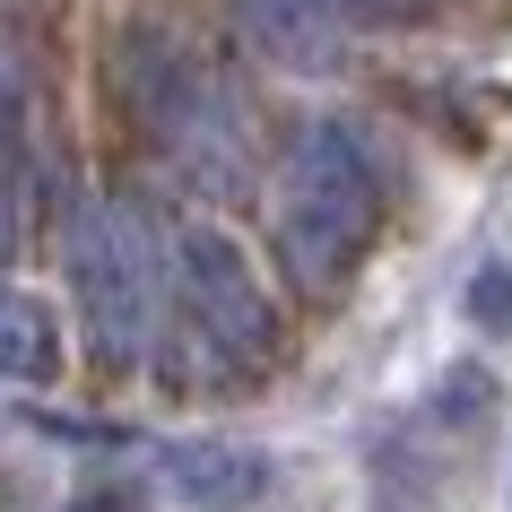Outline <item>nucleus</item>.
<instances>
[{
    "mask_svg": "<svg viewBox=\"0 0 512 512\" xmlns=\"http://www.w3.org/2000/svg\"><path fill=\"white\" fill-rule=\"evenodd\" d=\"M382 217V174L365 157V139L348 122H313L287 148V183H278V243H287V270L304 287H339L365 261Z\"/></svg>",
    "mask_w": 512,
    "mask_h": 512,
    "instance_id": "obj_1",
    "label": "nucleus"
},
{
    "mask_svg": "<svg viewBox=\"0 0 512 512\" xmlns=\"http://www.w3.org/2000/svg\"><path fill=\"white\" fill-rule=\"evenodd\" d=\"M70 287H79V322H87L96 365L131 374L148 356V330H157V261H148V235H139L131 209L87 200L70 217Z\"/></svg>",
    "mask_w": 512,
    "mask_h": 512,
    "instance_id": "obj_2",
    "label": "nucleus"
},
{
    "mask_svg": "<svg viewBox=\"0 0 512 512\" xmlns=\"http://www.w3.org/2000/svg\"><path fill=\"white\" fill-rule=\"evenodd\" d=\"M174 270H183V304L200 313V330H209L217 348L243 356V365H270L278 356V313H270V296H261V278H252V261H243L235 235L183 226Z\"/></svg>",
    "mask_w": 512,
    "mask_h": 512,
    "instance_id": "obj_3",
    "label": "nucleus"
},
{
    "mask_svg": "<svg viewBox=\"0 0 512 512\" xmlns=\"http://www.w3.org/2000/svg\"><path fill=\"white\" fill-rule=\"evenodd\" d=\"M157 478H165V495L191 504V512H252L261 495H270V452L191 434V443H165L157 452Z\"/></svg>",
    "mask_w": 512,
    "mask_h": 512,
    "instance_id": "obj_4",
    "label": "nucleus"
},
{
    "mask_svg": "<svg viewBox=\"0 0 512 512\" xmlns=\"http://www.w3.org/2000/svg\"><path fill=\"white\" fill-rule=\"evenodd\" d=\"M235 18L287 70H330L339 61V0H235Z\"/></svg>",
    "mask_w": 512,
    "mask_h": 512,
    "instance_id": "obj_5",
    "label": "nucleus"
},
{
    "mask_svg": "<svg viewBox=\"0 0 512 512\" xmlns=\"http://www.w3.org/2000/svg\"><path fill=\"white\" fill-rule=\"evenodd\" d=\"M0 374L9 382H53L61 374V322L44 296H0Z\"/></svg>",
    "mask_w": 512,
    "mask_h": 512,
    "instance_id": "obj_6",
    "label": "nucleus"
},
{
    "mask_svg": "<svg viewBox=\"0 0 512 512\" xmlns=\"http://www.w3.org/2000/svg\"><path fill=\"white\" fill-rule=\"evenodd\" d=\"M469 322H478L486 339H512V261H495V270L469 278Z\"/></svg>",
    "mask_w": 512,
    "mask_h": 512,
    "instance_id": "obj_7",
    "label": "nucleus"
},
{
    "mask_svg": "<svg viewBox=\"0 0 512 512\" xmlns=\"http://www.w3.org/2000/svg\"><path fill=\"white\" fill-rule=\"evenodd\" d=\"M9 113H18V87H9V70H0V131H9Z\"/></svg>",
    "mask_w": 512,
    "mask_h": 512,
    "instance_id": "obj_8",
    "label": "nucleus"
}]
</instances>
